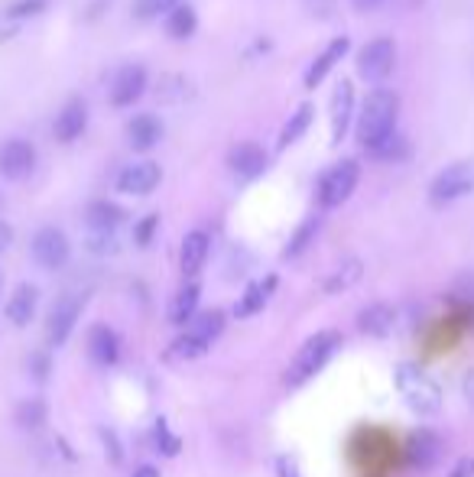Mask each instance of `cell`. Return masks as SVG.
<instances>
[{
    "instance_id": "1",
    "label": "cell",
    "mask_w": 474,
    "mask_h": 477,
    "mask_svg": "<svg viewBox=\"0 0 474 477\" xmlns=\"http://www.w3.org/2000/svg\"><path fill=\"white\" fill-rule=\"evenodd\" d=\"M397 117H400V97L397 91H387V88H377L364 97V107H361L358 117V140L364 150H374V146L387 143L390 136H397Z\"/></svg>"
},
{
    "instance_id": "2",
    "label": "cell",
    "mask_w": 474,
    "mask_h": 477,
    "mask_svg": "<svg viewBox=\"0 0 474 477\" xmlns=\"http://www.w3.org/2000/svg\"><path fill=\"white\" fill-rule=\"evenodd\" d=\"M397 389L403 403H407L416 416L429 419V416H439L442 412V387L436 383V377L429 373L426 367H419V364H400L397 367Z\"/></svg>"
},
{
    "instance_id": "3",
    "label": "cell",
    "mask_w": 474,
    "mask_h": 477,
    "mask_svg": "<svg viewBox=\"0 0 474 477\" xmlns=\"http://www.w3.org/2000/svg\"><path fill=\"white\" fill-rule=\"evenodd\" d=\"M338 348H341V331H335V328L315 331L312 338H306V344L296 350L292 364L286 367V387H302V383H309L319 370H325V364L335 358V350Z\"/></svg>"
},
{
    "instance_id": "4",
    "label": "cell",
    "mask_w": 474,
    "mask_h": 477,
    "mask_svg": "<svg viewBox=\"0 0 474 477\" xmlns=\"http://www.w3.org/2000/svg\"><path fill=\"white\" fill-rule=\"evenodd\" d=\"M358 179H361L358 159H341V163H335L329 173L319 179V204L325 208V212H331V208H341V204L354 195V188H358Z\"/></svg>"
},
{
    "instance_id": "5",
    "label": "cell",
    "mask_w": 474,
    "mask_h": 477,
    "mask_svg": "<svg viewBox=\"0 0 474 477\" xmlns=\"http://www.w3.org/2000/svg\"><path fill=\"white\" fill-rule=\"evenodd\" d=\"M82 309H85V296H78V292L58 296L56 305L49 309V319H46L49 348H62V344L72 338V331H75L78 319H82Z\"/></svg>"
},
{
    "instance_id": "6",
    "label": "cell",
    "mask_w": 474,
    "mask_h": 477,
    "mask_svg": "<svg viewBox=\"0 0 474 477\" xmlns=\"http://www.w3.org/2000/svg\"><path fill=\"white\" fill-rule=\"evenodd\" d=\"M393 65H397V42L390 36L370 39L368 46L358 52V72L361 78L368 81H384V78L393 75Z\"/></svg>"
},
{
    "instance_id": "7",
    "label": "cell",
    "mask_w": 474,
    "mask_h": 477,
    "mask_svg": "<svg viewBox=\"0 0 474 477\" xmlns=\"http://www.w3.org/2000/svg\"><path fill=\"white\" fill-rule=\"evenodd\" d=\"M29 253H33L36 266H43V270H62L68 257H72V243H68V237L58 227H39L33 234Z\"/></svg>"
},
{
    "instance_id": "8",
    "label": "cell",
    "mask_w": 474,
    "mask_h": 477,
    "mask_svg": "<svg viewBox=\"0 0 474 477\" xmlns=\"http://www.w3.org/2000/svg\"><path fill=\"white\" fill-rule=\"evenodd\" d=\"M474 188V175L468 165H448L432 179L429 185V202L432 204H452L462 195H468Z\"/></svg>"
},
{
    "instance_id": "9",
    "label": "cell",
    "mask_w": 474,
    "mask_h": 477,
    "mask_svg": "<svg viewBox=\"0 0 474 477\" xmlns=\"http://www.w3.org/2000/svg\"><path fill=\"white\" fill-rule=\"evenodd\" d=\"M36 169V146L29 143V140H7V143L0 146V175L10 179V182H19V179H27L29 173Z\"/></svg>"
},
{
    "instance_id": "10",
    "label": "cell",
    "mask_w": 474,
    "mask_h": 477,
    "mask_svg": "<svg viewBox=\"0 0 474 477\" xmlns=\"http://www.w3.org/2000/svg\"><path fill=\"white\" fill-rule=\"evenodd\" d=\"M146 91V68L144 65H124L111 81V104L130 107L136 104Z\"/></svg>"
},
{
    "instance_id": "11",
    "label": "cell",
    "mask_w": 474,
    "mask_h": 477,
    "mask_svg": "<svg viewBox=\"0 0 474 477\" xmlns=\"http://www.w3.org/2000/svg\"><path fill=\"white\" fill-rule=\"evenodd\" d=\"M88 127V104L82 97H68L62 111L56 114V124H52V134H56L58 143H75L78 136L85 134Z\"/></svg>"
},
{
    "instance_id": "12",
    "label": "cell",
    "mask_w": 474,
    "mask_h": 477,
    "mask_svg": "<svg viewBox=\"0 0 474 477\" xmlns=\"http://www.w3.org/2000/svg\"><path fill=\"white\" fill-rule=\"evenodd\" d=\"M228 165H231L234 175H241V179H257V175L267 173V165H270V156L263 150L260 143H237L228 153Z\"/></svg>"
},
{
    "instance_id": "13",
    "label": "cell",
    "mask_w": 474,
    "mask_h": 477,
    "mask_svg": "<svg viewBox=\"0 0 474 477\" xmlns=\"http://www.w3.org/2000/svg\"><path fill=\"white\" fill-rule=\"evenodd\" d=\"M159 179H163V173L156 163H130L117 175V188L124 195H150L159 185Z\"/></svg>"
},
{
    "instance_id": "14",
    "label": "cell",
    "mask_w": 474,
    "mask_h": 477,
    "mask_svg": "<svg viewBox=\"0 0 474 477\" xmlns=\"http://www.w3.org/2000/svg\"><path fill=\"white\" fill-rule=\"evenodd\" d=\"M276 276H263V280H253L247 289L241 292V299L234 302V319H253L257 312L267 309V302L273 299V292H276Z\"/></svg>"
},
{
    "instance_id": "15",
    "label": "cell",
    "mask_w": 474,
    "mask_h": 477,
    "mask_svg": "<svg viewBox=\"0 0 474 477\" xmlns=\"http://www.w3.org/2000/svg\"><path fill=\"white\" fill-rule=\"evenodd\" d=\"M88 358L95 367H114L117 358H120V338H117L114 328L107 325H95L88 331Z\"/></svg>"
},
{
    "instance_id": "16",
    "label": "cell",
    "mask_w": 474,
    "mask_h": 477,
    "mask_svg": "<svg viewBox=\"0 0 474 477\" xmlns=\"http://www.w3.org/2000/svg\"><path fill=\"white\" fill-rule=\"evenodd\" d=\"M212 253V237L208 231H189L183 237V247H179V266H183V276H198Z\"/></svg>"
},
{
    "instance_id": "17",
    "label": "cell",
    "mask_w": 474,
    "mask_h": 477,
    "mask_svg": "<svg viewBox=\"0 0 474 477\" xmlns=\"http://www.w3.org/2000/svg\"><path fill=\"white\" fill-rule=\"evenodd\" d=\"M351 120H354V85L348 78H341L335 88V101H331V143L345 140Z\"/></svg>"
},
{
    "instance_id": "18",
    "label": "cell",
    "mask_w": 474,
    "mask_h": 477,
    "mask_svg": "<svg viewBox=\"0 0 474 477\" xmlns=\"http://www.w3.org/2000/svg\"><path fill=\"white\" fill-rule=\"evenodd\" d=\"M358 328L370 338H387L397 328V309L390 302H370L368 309L358 312Z\"/></svg>"
},
{
    "instance_id": "19",
    "label": "cell",
    "mask_w": 474,
    "mask_h": 477,
    "mask_svg": "<svg viewBox=\"0 0 474 477\" xmlns=\"http://www.w3.org/2000/svg\"><path fill=\"white\" fill-rule=\"evenodd\" d=\"M407 458L413 467H432L442 458V438L432 428H416L407 442Z\"/></svg>"
},
{
    "instance_id": "20",
    "label": "cell",
    "mask_w": 474,
    "mask_h": 477,
    "mask_svg": "<svg viewBox=\"0 0 474 477\" xmlns=\"http://www.w3.org/2000/svg\"><path fill=\"white\" fill-rule=\"evenodd\" d=\"M36 305H39V289L33 282H19L13 296L7 299V319L10 325H17V328H27L29 321L36 319Z\"/></svg>"
},
{
    "instance_id": "21",
    "label": "cell",
    "mask_w": 474,
    "mask_h": 477,
    "mask_svg": "<svg viewBox=\"0 0 474 477\" xmlns=\"http://www.w3.org/2000/svg\"><path fill=\"white\" fill-rule=\"evenodd\" d=\"M348 36H338V39H331L329 46L322 49L319 56H315V62L309 65V72H306V88H315L322 85L325 78H329V72L335 65H338L341 58H345V52H348Z\"/></svg>"
},
{
    "instance_id": "22",
    "label": "cell",
    "mask_w": 474,
    "mask_h": 477,
    "mask_svg": "<svg viewBox=\"0 0 474 477\" xmlns=\"http://www.w3.org/2000/svg\"><path fill=\"white\" fill-rule=\"evenodd\" d=\"M127 140L134 146L136 153H150L159 140H163V124L159 117L153 114H136L130 124H127Z\"/></svg>"
},
{
    "instance_id": "23",
    "label": "cell",
    "mask_w": 474,
    "mask_h": 477,
    "mask_svg": "<svg viewBox=\"0 0 474 477\" xmlns=\"http://www.w3.org/2000/svg\"><path fill=\"white\" fill-rule=\"evenodd\" d=\"M127 221V212L114 202H91L85 208V224L88 231H111L117 234V227Z\"/></svg>"
},
{
    "instance_id": "24",
    "label": "cell",
    "mask_w": 474,
    "mask_h": 477,
    "mask_svg": "<svg viewBox=\"0 0 474 477\" xmlns=\"http://www.w3.org/2000/svg\"><path fill=\"white\" fill-rule=\"evenodd\" d=\"M198 299H202V286L195 280H189L183 289L175 292L173 305H169V321L173 325H189L198 315Z\"/></svg>"
},
{
    "instance_id": "25",
    "label": "cell",
    "mask_w": 474,
    "mask_h": 477,
    "mask_svg": "<svg viewBox=\"0 0 474 477\" xmlns=\"http://www.w3.org/2000/svg\"><path fill=\"white\" fill-rule=\"evenodd\" d=\"M185 331H192V335L202 341V344H208V348H212L214 341L221 338V331H224V312L221 309L198 312V315H195V319L185 325Z\"/></svg>"
},
{
    "instance_id": "26",
    "label": "cell",
    "mask_w": 474,
    "mask_h": 477,
    "mask_svg": "<svg viewBox=\"0 0 474 477\" xmlns=\"http://www.w3.org/2000/svg\"><path fill=\"white\" fill-rule=\"evenodd\" d=\"M315 124V107L312 104H299L296 107V114L290 117V120H286V127H283L280 130V150H290L292 143H296V140H299V136H306L309 134V127Z\"/></svg>"
},
{
    "instance_id": "27",
    "label": "cell",
    "mask_w": 474,
    "mask_h": 477,
    "mask_svg": "<svg viewBox=\"0 0 474 477\" xmlns=\"http://www.w3.org/2000/svg\"><path fill=\"white\" fill-rule=\"evenodd\" d=\"M361 276H364V263H361L358 257H351V260L338 263V266L331 270V276L325 280V292H329V296L348 292L354 282H361Z\"/></svg>"
},
{
    "instance_id": "28",
    "label": "cell",
    "mask_w": 474,
    "mask_h": 477,
    "mask_svg": "<svg viewBox=\"0 0 474 477\" xmlns=\"http://www.w3.org/2000/svg\"><path fill=\"white\" fill-rule=\"evenodd\" d=\"M195 27H198V13H195V7H189V4H179V7L169 13V19H166V33L173 39H189L195 33Z\"/></svg>"
},
{
    "instance_id": "29",
    "label": "cell",
    "mask_w": 474,
    "mask_h": 477,
    "mask_svg": "<svg viewBox=\"0 0 474 477\" xmlns=\"http://www.w3.org/2000/svg\"><path fill=\"white\" fill-rule=\"evenodd\" d=\"M315 234H319V218H309V221L299 224V231L292 234V241L286 243V250H283V257L286 260H292V257H299L306 247H309L312 241H315Z\"/></svg>"
},
{
    "instance_id": "30",
    "label": "cell",
    "mask_w": 474,
    "mask_h": 477,
    "mask_svg": "<svg viewBox=\"0 0 474 477\" xmlns=\"http://www.w3.org/2000/svg\"><path fill=\"white\" fill-rule=\"evenodd\" d=\"M205 350H208V344H202V341L195 338L192 331H183V335H179V338L169 344V358L192 360V358H202Z\"/></svg>"
},
{
    "instance_id": "31",
    "label": "cell",
    "mask_w": 474,
    "mask_h": 477,
    "mask_svg": "<svg viewBox=\"0 0 474 477\" xmlns=\"http://www.w3.org/2000/svg\"><path fill=\"white\" fill-rule=\"evenodd\" d=\"M46 416H49V409L43 399H27V403H19V409H17L19 428H39L43 422H46Z\"/></svg>"
},
{
    "instance_id": "32",
    "label": "cell",
    "mask_w": 474,
    "mask_h": 477,
    "mask_svg": "<svg viewBox=\"0 0 474 477\" xmlns=\"http://www.w3.org/2000/svg\"><path fill=\"white\" fill-rule=\"evenodd\" d=\"M153 442H156V451H163V455H179V435H173L169 432V422L166 419H156V426H153Z\"/></svg>"
},
{
    "instance_id": "33",
    "label": "cell",
    "mask_w": 474,
    "mask_h": 477,
    "mask_svg": "<svg viewBox=\"0 0 474 477\" xmlns=\"http://www.w3.org/2000/svg\"><path fill=\"white\" fill-rule=\"evenodd\" d=\"M179 4H183V0H136V4H134V17L153 19V17H159V13H173Z\"/></svg>"
},
{
    "instance_id": "34",
    "label": "cell",
    "mask_w": 474,
    "mask_h": 477,
    "mask_svg": "<svg viewBox=\"0 0 474 477\" xmlns=\"http://www.w3.org/2000/svg\"><path fill=\"white\" fill-rule=\"evenodd\" d=\"M85 247L95 253V257H111V253H117V234H111V231H88Z\"/></svg>"
},
{
    "instance_id": "35",
    "label": "cell",
    "mask_w": 474,
    "mask_h": 477,
    "mask_svg": "<svg viewBox=\"0 0 474 477\" xmlns=\"http://www.w3.org/2000/svg\"><path fill=\"white\" fill-rule=\"evenodd\" d=\"M46 7H49V0H13V4L7 7V17L10 19H29V17H39Z\"/></svg>"
},
{
    "instance_id": "36",
    "label": "cell",
    "mask_w": 474,
    "mask_h": 477,
    "mask_svg": "<svg viewBox=\"0 0 474 477\" xmlns=\"http://www.w3.org/2000/svg\"><path fill=\"white\" fill-rule=\"evenodd\" d=\"M156 231H159V214H146L144 221H136V227H134L136 247H150V241H153Z\"/></svg>"
},
{
    "instance_id": "37",
    "label": "cell",
    "mask_w": 474,
    "mask_h": 477,
    "mask_svg": "<svg viewBox=\"0 0 474 477\" xmlns=\"http://www.w3.org/2000/svg\"><path fill=\"white\" fill-rule=\"evenodd\" d=\"M27 367H29V373H33V380H36V383H46L49 370H52V360H49L46 350H33V354H29V360H27Z\"/></svg>"
},
{
    "instance_id": "38",
    "label": "cell",
    "mask_w": 474,
    "mask_h": 477,
    "mask_svg": "<svg viewBox=\"0 0 474 477\" xmlns=\"http://www.w3.org/2000/svg\"><path fill=\"white\" fill-rule=\"evenodd\" d=\"M101 442H105V455L111 458L114 465H120V461H124V448H120V442H117V435L111 428H101Z\"/></svg>"
},
{
    "instance_id": "39",
    "label": "cell",
    "mask_w": 474,
    "mask_h": 477,
    "mask_svg": "<svg viewBox=\"0 0 474 477\" xmlns=\"http://www.w3.org/2000/svg\"><path fill=\"white\" fill-rule=\"evenodd\" d=\"M276 471H280V477H302L299 465H296L292 458H280V461H276Z\"/></svg>"
},
{
    "instance_id": "40",
    "label": "cell",
    "mask_w": 474,
    "mask_h": 477,
    "mask_svg": "<svg viewBox=\"0 0 474 477\" xmlns=\"http://www.w3.org/2000/svg\"><path fill=\"white\" fill-rule=\"evenodd\" d=\"M448 477H474V458H462Z\"/></svg>"
},
{
    "instance_id": "41",
    "label": "cell",
    "mask_w": 474,
    "mask_h": 477,
    "mask_svg": "<svg viewBox=\"0 0 474 477\" xmlns=\"http://www.w3.org/2000/svg\"><path fill=\"white\" fill-rule=\"evenodd\" d=\"M10 243H13V227L7 221H0V257L10 250Z\"/></svg>"
},
{
    "instance_id": "42",
    "label": "cell",
    "mask_w": 474,
    "mask_h": 477,
    "mask_svg": "<svg viewBox=\"0 0 474 477\" xmlns=\"http://www.w3.org/2000/svg\"><path fill=\"white\" fill-rule=\"evenodd\" d=\"M462 393H465V399H468V406L474 409V367L465 373V380H462Z\"/></svg>"
},
{
    "instance_id": "43",
    "label": "cell",
    "mask_w": 474,
    "mask_h": 477,
    "mask_svg": "<svg viewBox=\"0 0 474 477\" xmlns=\"http://www.w3.org/2000/svg\"><path fill=\"white\" fill-rule=\"evenodd\" d=\"M384 4H387V0H354V7L364 10V13H370V10L384 7Z\"/></svg>"
},
{
    "instance_id": "44",
    "label": "cell",
    "mask_w": 474,
    "mask_h": 477,
    "mask_svg": "<svg viewBox=\"0 0 474 477\" xmlns=\"http://www.w3.org/2000/svg\"><path fill=\"white\" fill-rule=\"evenodd\" d=\"M134 477H159V471H156L153 465H140V467L134 471Z\"/></svg>"
},
{
    "instance_id": "45",
    "label": "cell",
    "mask_w": 474,
    "mask_h": 477,
    "mask_svg": "<svg viewBox=\"0 0 474 477\" xmlns=\"http://www.w3.org/2000/svg\"><path fill=\"white\" fill-rule=\"evenodd\" d=\"M0 292H4V270H0Z\"/></svg>"
}]
</instances>
